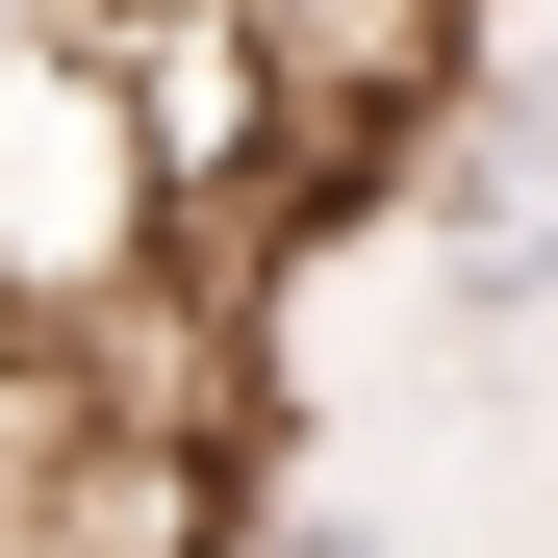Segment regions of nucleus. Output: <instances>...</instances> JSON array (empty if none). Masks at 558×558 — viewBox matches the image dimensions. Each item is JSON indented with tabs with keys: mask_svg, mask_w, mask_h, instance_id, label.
I'll return each mask as SVG.
<instances>
[{
	"mask_svg": "<svg viewBox=\"0 0 558 558\" xmlns=\"http://www.w3.org/2000/svg\"><path fill=\"white\" fill-rule=\"evenodd\" d=\"M407 229H432L457 305H533V279H558V51L457 76V128H432V178H407Z\"/></svg>",
	"mask_w": 558,
	"mask_h": 558,
	"instance_id": "nucleus-1",
	"label": "nucleus"
},
{
	"mask_svg": "<svg viewBox=\"0 0 558 558\" xmlns=\"http://www.w3.org/2000/svg\"><path fill=\"white\" fill-rule=\"evenodd\" d=\"M229 558H355V533H330V508H305V533H229Z\"/></svg>",
	"mask_w": 558,
	"mask_h": 558,
	"instance_id": "nucleus-2",
	"label": "nucleus"
}]
</instances>
